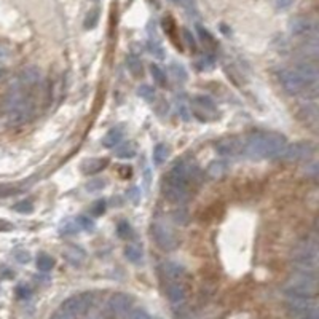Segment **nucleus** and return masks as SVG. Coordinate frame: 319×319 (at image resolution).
I'll use <instances>...</instances> for the list:
<instances>
[{"instance_id": "obj_1", "label": "nucleus", "mask_w": 319, "mask_h": 319, "mask_svg": "<svg viewBox=\"0 0 319 319\" xmlns=\"http://www.w3.org/2000/svg\"><path fill=\"white\" fill-rule=\"evenodd\" d=\"M288 145V139L280 133L254 131L244 141V152L252 158H281Z\"/></svg>"}, {"instance_id": "obj_27", "label": "nucleus", "mask_w": 319, "mask_h": 319, "mask_svg": "<svg viewBox=\"0 0 319 319\" xmlns=\"http://www.w3.org/2000/svg\"><path fill=\"white\" fill-rule=\"evenodd\" d=\"M77 232H80V228L75 222V219H65L59 225V233L61 235H75Z\"/></svg>"}, {"instance_id": "obj_14", "label": "nucleus", "mask_w": 319, "mask_h": 319, "mask_svg": "<svg viewBox=\"0 0 319 319\" xmlns=\"http://www.w3.org/2000/svg\"><path fill=\"white\" fill-rule=\"evenodd\" d=\"M296 70H297V73H299V77L302 78V81L305 83V88H308V86H316L318 78H319V73H318V69L315 67L313 64L304 62V64H300Z\"/></svg>"}, {"instance_id": "obj_19", "label": "nucleus", "mask_w": 319, "mask_h": 319, "mask_svg": "<svg viewBox=\"0 0 319 319\" xmlns=\"http://www.w3.org/2000/svg\"><path fill=\"white\" fill-rule=\"evenodd\" d=\"M216 150H217L219 155H222V157H230V155L238 153L240 144L236 139H225V141H220L216 145Z\"/></svg>"}, {"instance_id": "obj_20", "label": "nucleus", "mask_w": 319, "mask_h": 319, "mask_svg": "<svg viewBox=\"0 0 319 319\" xmlns=\"http://www.w3.org/2000/svg\"><path fill=\"white\" fill-rule=\"evenodd\" d=\"M163 273L168 278V281H182L184 278V268L177 264H173V262H168V264L163 265Z\"/></svg>"}, {"instance_id": "obj_9", "label": "nucleus", "mask_w": 319, "mask_h": 319, "mask_svg": "<svg viewBox=\"0 0 319 319\" xmlns=\"http://www.w3.org/2000/svg\"><path fill=\"white\" fill-rule=\"evenodd\" d=\"M163 193H165L166 198L171 203L182 204L189 200V185L171 181V179H165V184H163Z\"/></svg>"}, {"instance_id": "obj_4", "label": "nucleus", "mask_w": 319, "mask_h": 319, "mask_svg": "<svg viewBox=\"0 0 319 319\" xmlns=\"http://www.w3.org/2000/svg\"><path fill=\"white\" fill-rule=\"evenodd\" d=\"M294 262L296 265L307 273H315L318 265V248L312 241H307L305 244L299 246V249L294 254Z\"/></svg>"}, {"instance_id": "obj_44", "label": "nucleus", "mask_w": 319, "mask_h": 319, "mask_svg": "<svg viewBox=\"0 0 319 319\" xmlns=\"http://www.w3.org/2000/svg\"><path fill=\"white\" fill-rule=\"evenodd\" d=\"M13 225L8 222V220L5 219H0V232H8V230H11Z\"/></svg>"}, {"instance_id": "obj_24", "label": "nucleus", "mask_w": 319, "mask_h": 319, "mask_svg": "<svg viewBox=\"0 0 319 319\" xmlns=\"http://www.w3.org/2000/svg\"><path fill=\"white\" fill-rule=\"evenodd\" d=\"M125 256L129 262H133V264H141L142 262V249L136 246V244H129V246L125 248Z\"/></svg>"}, {"instance_id": "obj_10", "label": "nucleus", "mask_w": 319, "mask_h": 319, "mask_svg": "<svg viewBox=\"0 0 319 319\" xmlns=\"http://www.w3.org/2000/svg\"><path fill=\"white\" fill-rule=\"evenodd\" d=\"M280 81L283 88L289 94H299L300 91L305 89V83L299 77V73L296 69H283L280 70Z\"/></svg>"}, {"instance_id": "obj_21", "label": "nucleus", "mask_w": 319, "mask_h": 319, "mask_svg": "<svg viewBox=\"0 0 319 319\" xmlns=\"http://www.w3.org/2000/svg\"><path fill=\"white\" fill-rule=\"evenodd\" d=\"M121 139H123V131L120 128H113L104 136L102 144L104 147H107V149H112V147H117L121 142Z\"/></svg>"}, {"instance_id": "obj_45", "label": "nucleus", "mask_w": 319, "mask_h": 319, "mask_svg": "<svg viewBox=\"0 0 319 319\" xmlns=\"http://www.w3.org/2000/svg\"><path fill=\"white\" fill-rule=\"evenodd\" d=\"M294 0H276V3L280 8H289Z\"/></svg>"}, {"instance_id": "obj_34", "label": "nucleus", "mask_w": 319, "mask_h": 319, "mask_svg": "<svg viewBox=\"0 0 319 319\" xmlns=\"http://www.w3.org/2000/svg\"><path fill=\"white\" fill-rule=\"evenodd\" d=\"M171 72H173V75L177 81H185L187 80V72L184 69V65L181 64H173L171 65Z\"/></svg>"}, {"instance_id": "obj_12", "label": "nucleus", "mask_w": 319, "mask_h": 319, "mask_svg": "<svg viewBox=\"0 0 319 319\" xmlns=\"http://www.w3.org/2000/svg\"><path fill=\"white\" fill-rule=\"evenodd\" d=\"M166 296H168V300L171 302V305L173 307H182L185 304L187 300V294H185V289L182 283L179 281H168L166 284Z\"/></svg>"}, {"instance_id": "obj_7", "label": "nucleus", "mask_w": 319, "mask_h": 319, "mask_svg": "<svg viewBox=\"0 0 319 319\" xmlns=\"http://www.w3.org/2000/svg\"><path fill=\"white\" fill-rule=\"evenodd\" d=\"M131 304H133V300H131V297L128 296V294H123V292L113 294V296L109 299V304H107L109 315L115 319H123L129 313Z\"/></svg>"}, {"instance_id": "obj_18", "label": "nucleus", "mask_w": 319, "mask_h": 319, "mask_svg": "<svg viewBox=\"0 0 319 319\" xmlns=\"http://www.w3.org/2000/svg\"><path fill=\"white\" fill-rule=\"evenodd\" d=\"M109 166L107 158H91L81 163V173L83 174H97L99 171Z\"/></svg>"}, {"instance_id": "obj_6", "label": "nucleus", "mask_w": 319, "mask_h": 319, "mask_svg": "<svg viewBox=\"0 0 319 319\" xmlns=\"http://www.w3.org/2000/svg\"><path fill=\"white\" fill-rule=\"evenodd\" d=\"M286 305H288L289 313L299 319H304L312 315H318V307L312 299L288 297V304Z\"/></svg>"}, {"instance_id": "obj_49", "label": "nucleus", "mask_w": 319, "mask_h": 319, "mask_svg": "<svg viewBox=\"0 0 319 319\" xmlns=\"http://www.w3.org/2000/svg\"><path fill=\"white\" fill-rule=\"evenodd\" d=\"M179 319H192V318H190V316H181Z\"/></svg>"}, {"instance_id": "obj_31", "label": "nucleus", "mask_w": 319, "mask_h": 319, "mask_svg": "<svg viewBox=\"0 0 319 319\" xmlns=\"http://www.w3.org/2000/svg\"><path fill=\"white\" fill-rule=\"evenodd\" d=\"M97 21H99V10H93V11H89L86 14V18H85V29H94L96 27V24Z\"/></svg>"}, {"instance_id": "obj_16", "label": "nucleus", "mask_w": 319, "mask_h": 319, "mask_svg": "<svg viewBox=\"0 0 319 319\" xmlns=\"http://www.w3.org/2000/svg\"><path fill=\"white\" fill-rule=\"evenodd\" d=\"M313 30V24L305 16H297L291 21V34L292 35H305Z\"/></svg>"}, {"instance_id": "obj_11", "label": "nucleus", "mask_w": 319, "mask_h": 319, "mask_svg": "<svg viewBox=\"0 0 319 319\" xmlns=\"http://www.w3.org/2000/svg\"><path fill=\"white\" fill-rule=\"evenodd\" d=\"M313 150H315L313 145L310 142H297V144L288 145L283 157L288 161H304L312 157Z\"/></svg>"}, {"instance_id": "obj_17", "label": "nucleus", "mask_w": 319, "mask_h": 319, "mask_svg": "<svg viewBox=\"0 0 319 319\" xmlns=\"http://www.w3.org/2000/svg\"><path fill=\"white\" fill-rule=\"evenodd\" d=\"M38 81H40V70L35 67V65H30V67H26L22 70L18 83L22 88H30V86L37 85Z\"/></svg>"}, {"instance_id": "obj_22", "label": "nucleus", "mask_w": 319, "mask_h": 319, "mask_svg": "<svg viewBox=\"0 0 319 319\" xmlns=\"http://www.w3.org/2000/svg\"><path fill=\"white\" fill-rule=\"evenodd\" d=\"M206 173H208L209 177H212V179H220V177H222V176L227 173V165H225L224 161L216 160V161H212L211 165L208 166Z\"/></svg>"}, {"instance_id": "obj_48", "label": "nucleus", "mask_w": 319, "mask_h": 319, "mask_svg": "<svg viewBox=\"0 0 319 319\" xmlns=\"http://www.w3.org/2000/svg\"><path fill=\"white\" fill-rule=\"evenodd\" d=\"M85 319H101V318H99V316H97V315H88V316H86Z\"/></svg>"}, {"instance_id": "obj_40", "label": "nucleus", "mask_w": 319, "mask_h": 319, "mask_svg": "<svg viewBox=\"0 0 319 319\" xmlns=\"http://www.w3.org/2000/svg\"><path fill=\"white\" fill-rule=\"evenodd\" d=\"M104 211H105V201L99 200V201H96L93 204V208H91V216H102L104 214Z\"/></svg>"}, {"instance_id": "obj_2", "label": "nucleus", "mask_w": 319, "mask_h": 319, "mask_svg": "<svg viewBox=\"0 0 319 319\" xmlns=\"http://www.w3.org/2000/svg\"><path fill=\"white\" fill-rule=\"evenodd\" d=\"M5 112L8 123L13 126L26 123L34 113V102L24 94V88L19 83L8 93L5 99Z\"/></svg>"}, {"instance_id": "obj_36", "label": "nucleus", "mask_w": 319, "mask_h": 319, "mask_svg": "<svg viewBox=\"0 0 319 319\" xmlns=\"http://www.w3.org/2000/svg\"><path fill=\"white\" fill-rule=\"evenodd\" d=\"M149 51H150L153 56H157L158 59H163V58H165V53H163V48H161V45L157 42V40H150V42H149Z\"/></svg>"}, {"instance_id": "obj_37", "label": "nucleus", "mask_w": 319, "mask_h": 319, "mask_svg": "<svg viewBox=\"0 0 319 319\" xmlns=\"http://www.w3.org/2000/svg\"><path fill=\"white\" fill-rule=\"evenodd\" d=\"M105 187V181L104 179H94V181H89L86 184V190L88 192H99Z\"/></svg>"}, {"instance_id": "obj_42", "label": "nucleus", "mask_w": 319, "mask_h": 319, "mask_svg": "<svg viewBox=\"0 0 319 319\" xmlns=\"http://www.w3.org/2000/svg\"><path fill=\"white\" fill-rule=\"evenodd\" d=\"M129 319H150V316L147 315L144 310H133L129 313Z\"/></svg>"}, {"instance_id": "obj_5", "label": "nucleus", "mask_w": 319, "mask_h": 319, "mask_svg": "<svg viewBox=\"0 0 319 319\" xmlns=\"http://www.w3.org/2000/svg\"><path fill=\"white\" fill-rule=\"evenodd\" d=\"M91 305H93V294L85 292V294H80V296H73L67 299L61 305L59 310L70 315L72 318H78L81 315H85Z\"/></svg>"}, {"instance_id": "obj_46", "label": "nucleus", "mask_w": 319, "mask_h": 319, "mask_svg": "<svg viewBox=\"0 0 319 319\" xmlns=\"http://www.w3.org/2000/svg\"><path fill=\"white\" fill-rule=\"evenodd\" d=\"M18 296H19L21 299L29 297V296H30V291H29L27 288H18Z\"/></svg>"}, {"instance_id": "obj_3", "label": "nucleus", "mask_w": 319, "mask_h": 319, "mask_svg": "<svg viewBox=\"0 0 319 319\" xmlns=\"http://www.w3.org/2000/svg\"><path fill=\"white\" fill-rule=\"evenodd\" d=\"M286 296L288 297H302V299H312L316 294V278L315 273L302 272L300 275L294 276L286 286Z\"/></svg>"}, {"instance_id": "obj_41", "label": "nucleus", "mask_w": 319, "mask_h": 319, "mask_svg": "<svg viewBox=\"0 0 319 319\" xmlns=\"http://www.w3.org/2000/svg\"><path fill=\"white\" fill-rule=\"evenodd\" d=\"M182 35H184V38H185V42H187V45H189L192 50L195 51L196 50V42H195V37L192 35V32L189 30V29H182Z\"/></svg>"}, {"instance_id": "obj_33", "label": "nucleus", "mask_w": 319, "mask_h": 319, "mask_svg": "<svg viewBox=\"0 0 319 319\" xmlns=\"http://www.w3.org/2000/svg\"><path fill=\"white\" fill-rule=\"evenodd\" d=\"M13 208H14V211H16V212H19V214H30V212L34 211V206H32V203H30V201H27V200L16 203Z\"/></svg>"}, {"instance_id": "obj_30", "label": "nucleus", "mask_w": 319, "mask_h": 319, "mask_svg": "<svg viewBox=\"0 0 319 319\" xmlns=\"http://www.w3.org/2000/svg\"><path fill=\"white\" fill-rule=\"evenodd\" d=\"M75 222H77V225H78V228L80 230H85V232H91V230H94V222L89 217H86V216H80V217H77L75 219Z\"/></svg>"}, {"instance_id": "obj_26", "label": "nucleus", "mask_w": 319, "mask_h": 319, "mask_svg": "<svg viewBox=\"0 0 319 319\" xmlns=\"http://www.w3.org/2000/svg\"><path fill=\"white\" fill-rule=\"evenodd\" d=\"M126 65H128V70L133 73L134 77L142 75V62H141V59H139L136 54H128Z\"/></svg>"}, {"instance_id": "obj_32", "label": "nucleus", "mask_w": 319, "mask_h": 319, "mask_svg": "<svg viewBox=\"0 0 319 319\" xmlns=\"http://www.w3.org/2000/svg\"><path fill=\"white\" fill-rule=\"evenodd\" d=\"M117 230H118V236L120 238H123V240H128L133 236V228H131V225L128 222H120L118 227H117Z\"/></svg>"}, {"instance_id": "obj_8", "label": "nucleus", "mask_w": 319, "mask_h": 319, "mask_svg": "<svg viewBox=\"0 0 319 319\" xmlns=\"http://www.w3.org/2000/svg\"><path fill=\"white\" fill-rule=\"evenodd\" d=\"M152 235L155 241H157L158 246L163 249V251H173L176 249L177 246V240L174 233L171 232V228H168L165 224L161 222H155L153 227H152Z\"/></svg>"}, {"instance_id": "obj_23", "label": "nucleus", "mask_w": 319, "mask_h": 319, "mask_svg": "<svg viewBox=\"0 0 319 319\" xmlns=\"http://www.w3.org/2000/svg\"><path fill=\"white\" fill-rule=\"evenodd\" d=\"M169 153L171 150L166 144H158L153 150V161L157 163V165H163V163H166V160L169 158Z\"/></svg>"}, {"instance_id": "obj_13", "label": "nucleus", "mask_w": 319, "mask_h": 319, "mask_svg": "<svg viewBox=\"0 0 319 319\" xmlns=\"http://www.w3.org/2000/svg\"><path fill=\"white\" fill-rule=\"evenodd\" d=\"M192 110L193 113L203 110V121L204 120H212V117L216 115V105L212 102L209 97L206 96H198L193 99V105H192Z\"/></svg>"}, {"instance_id": "obj_28", "label": "nucleus", "mask_w": 319, "mask_h": 319, "mask_svg": "<svg viewBox=\"0 0 319 319\" xmlns=\"http://www.w3.org/2000/svg\"><path fill=\"white\" fill-rule=\"evenodd\" d=\"M53 267H54V260H53V257L46 256V254L38 256V259H37V268L40 270V272L46 273V272H50V270H51Z\"/></svg>"}, {"instance_id": "obj_35", "label": "nucleus", "mask_w": 319, "mask_h": 319, "mask_svg": "<svg viewBox=\"0 0 319 319\" xmlns=\"http://www.w3.org/2000/svg\"><path fill=\"white\" fill-rule=\"evenodd\" d=\"M137 94L145 101H153L155 99V91H153V88L149 86V85H142L141 88L137 89Z\"/></svg>"}, {"instance_id": "obj_43", "label": "nucleus", "mask_w": 319, "mask_h": 319, "mask_svg": "<svg viewBox=\"0 0 319 319\" xmlns=\"http://www.w3.org/2000/svg\"><path fill=\"white\" fill-rule=\"evenodd\" d=\"M51 319H75V318H72L70 315H67L65 312H62V310H58V312H56V313L51 316Z\"/></svg>"}, {"instance_id": "obj_15", "label": "nucleus", "mask_w": 319, "mask_h": 319, "mask_svg": "<svg viewBox=\"0 0 319 319\" xmlns=\"http://www.w3.org/2000/svg\"><path fill=\"white\" fill-rule=\"evenodd\" d=\"M62 256L65 257V260L69 262L70 265L73 267H80L85 264L86 260V252L81 249L80 246H75V244H70L64 251H62Z\"/></svg>"}, {"instance_id": "obj_47", "label": "nucleus", "mask_w": 319, "mask_h": 319, "mask_svg": "<svg viewBox=\"0 0 319 319\" xmlns=\"http://www.w3.org/2000/svg\"><path fill=\"white\" fill-rule=\"evenodd\" d=\"M179 110H181V113H182L184 120H189V112H187V109H185V105H184V104H181V105H179Z\"/></svg>"}, {"instance_id": "obj_29", "label": "nucleus", "mask_w": 319, "mask_h": 319, "mask_svg": "<svg viewBox=\"0 0 319 319\" xmlns=\"http://www.w3.org/2000/svg\"><path fill=\"white\" fill-rule=\"evenodd\" d=\"M150 73H152L153 80L157 81V85L166 86V75H165V72H163L157 64H152L150 65Z\"/></svg>"}, {"instance_id": "obj_25", "label": "nucleus", "mask_w": 319, "mask_h": 319, "mask_svg": "<svg viewBox=\"0 0 319 319\" xmlns=\"http://www.w3.org/2000/svg\"><path fill=\"white\" fill-rule=\"evenodd\" d=\"M115 155H117V158H121V160L133 158V157H136V145L133 142L121 144L115 150Z\"/></svg>"}, {"instance_id": "obj_39", "label": "nucleus", "mask_w": 319, "mask_h": 319, "mask_svg": "<svg viewBox=\"0 0 319 319\" xmlns=\"http://www.w3.org/2000/svg\"><path fill=\"white\" fill-rule=\"evenodd\" d=\"M212 65H214V58H212V56H209V54L203 56V58L198 61V67H200L201 70H204V69H211Z\"/></svg>"}, {"instance_id": "obj_38", "label": "nucleus", "mask_w": 319, "mask_h": 319, "mask_svg": "<svg viewBox=\"0 0 319 319\" xmlns=\"http://www.w3.org/2000/svg\"><path fill=\"white\" fill-rule=\"evenodd\" d=\"M14 192H18V187L13 184H0V198H5V196H10Z\"/></svg>"}]
</instances>
